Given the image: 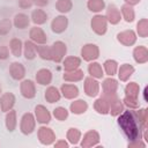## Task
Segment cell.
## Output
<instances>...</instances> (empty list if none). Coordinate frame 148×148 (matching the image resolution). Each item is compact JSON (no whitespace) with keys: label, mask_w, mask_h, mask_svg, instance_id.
<instances>
[{"label":"cell","mask_w":148,"mask_h":148,"mask_svg":"<svg viewBox=\"0 0 148 148\" xmlns=\"http://www.w3.org/2000/svg\"><path fill=\"white\" fill-rule=\"evenodd\" d=\"M118 124L123 128L125 134L128 136V139H131V140L138 139L139 130H138L136 120L132 112H130V111L123 112L118 118Z\"/></svg>","instance_id":"obj_1"},{"label":"cell","mask_w":148,"mask_h":148,"mask_svg":"<svg viewBox=\"0 0 148 148\" xmlns=\"http://www.w3.org/2000/svg\"><path fill=\"white\" fill-rule=\"evenodd\" d=\"M66 44L58 40L56 43H53V45L51 46V60H54L56 62H60L65 54H66Z\"/></svg>","instance_id":"obj_2"},{"label":"cell","mask_w":148,"mask_h":148,"mask_svg":"<svg viewBox=\"0 0 148 148\" xmlns=\"http://www.w3.org/2000/svg\"><path fill=\"white\" fill-rule=\"evenodd\" d=\"M106 25H108V20L105 16L96 15L91 20V28L97 35H104L106 31Z\"/></svg>","instance_id":"obj_3"},{"label":"cell","mask_w":148,"mask_h":148,"mask_svg":"<svg viewBox=\"0 0 148 148\" xmlns=\"http://www.w3.org/2000/svg\"><path fill=\"white\" fill-rule=\"evenodd\" d=\"M81 56L84 60L91 61V60H95L98 58L99 50H98L97 45H95V44H86L81 50Z\"/></svg>","instance_id":"obj_4"},{"label":"cell","mask_w":148,"mask_h":148,"mask_svg":"<svg viewBox=\"0 0 148 148\" xmlns=\"http://www.w3.org/2000/svg\"><path fill=\"white\" fill-rule=\"evenodd\" d=\"M20 128H21V132L23 134H30L35 130V118L31 113H24L23 114V117L21 119Z\"/></svg>","instance_id":"obj_5"},{"label":"cell","mask_w":148,"mask_h":148,"mask_svg":"<svg viewBox=\"0 0 148 148\" xmlns=\"http://www.w3.org/2000/svg\"><path fill=\"white\" fill-rule=\"evenodd\" d=\"M83 87H84V92L89 97H95L99 92V84L92 76L91 77H87L84 80V86Z\"/></svg>","instance_id":"obj_6"},{"label":"cell","mask_w":148,"mask_h":148,"mask_svg":"<svg viewBox=\"0 0 148 148\" xmlns=\"http://www.w3.org/2000/svg\"><path fill=\"white\" fill-rule=\"evenodd\" d=\"M67 24H68V20L66 16H57L53 18L52 23H51V28H52V31L56 32V34H61L62 31L66 30L67 28Z\"/></svg>","instance_id":"obj_7"},{"label":"cell","mask_w":148,"mask_h":148,"mask_svg":"<svg viewBox=\"0 0 148 148\" xmlns=\"http://www.w3.org/2000/svg\"><path fill=\"white\" fill-rule=\"evenodd\" d=\"M21 94L25 98H32L36 95V87L31 80H24L21 83Z\"/></svg>","instance_id":"obj_8"},{"label":"cell","mask_w":148,"mask_h":148,"mask_svg":"<svg viewBox=\"0 0 148 148\" xmlns=\"http://www.w3.org/2000/svg\"><path fill=\"white\" fill-rule=\"evenodd\" d=\"M15 104V96L12 92H5L0 98V109L3 112L12 110L13 105Z\"/></svg>","instance_id":"obj_9"},{"label":"cell","mask_w":148,"mask_h":148,"mask_svg":"<svg viewBox=\"0 0 148 148\" xmlns=\"http://www.w3.org/2000/svg\"><path fill=\"white\" fill-rule=\"evenodd\" d=\"M9 74L14 80H21L25 75V68L22 64L14 61L9 67Z\"/></svg>","instance_id":"obj_10"},{"label":"cell","mask_w":148,"mask_h":148,"mask_svg":"<svg viewBox=\"0 0 148 148\" xmlns=\"http://www.w3.org/2000/svg\"><path fill=\"white\" fill-rule=\"evenodd\" d=\"M117 38L121 44H124L126 46L133 45L135 43V40H136V36H135L134 31H132V30H126V31L119 32L117 35Z\"/></svg>","instance_id":"obj_11"},{"label":"cell","mask_w":148,"mask_h":148,"mask_svg":"<svg viewBox=\"0 0 148 148\" xmlns=\"http://www.w3.org/2000/svg\"><path fill=\"white\" fill-rule=\"evenodd\" d=\"M38 138H39V140H40V142L43 145H50L56 139L54 133L52 132V130L51 128H47V127H40L39 128V131H38Z\"/></svg>","instance_id":"obj_12"},{"label":"cell","mask_w":148,"mask_h":148,"mask_svg":"<svg viewBox=\"0 0 148 148\" xmlns=\"http://www.w3.org/2000/svg\"><path fill=\"white\" fill-rule=\"evenodd\" d=\"M31 40L36 42L37 44H45L47 38H46V35L44 32V30L39 27H34L31 30H30V34H29Z\"/></svg>","instance_id":"obj_13"},{"label":"cell","mask_w":148,"mask_h":148,"mask_svg":"<svg viewBox=\"0 0 148 148\" xmlns=\"http://www.w3.org/2000/svg\"><path fill=\"white\" fill-rule=\"evenodd\" d=\"M36 81L42 86L50 84L52 81V73L47 68H42L36 73Z\"/></svg>","instance_id":"obj_14"},{"label":"cell","mask_w":148,"mask_h":148,"mask_svg":"<svg viewBox=\"0 0 148 148\" xmlns=\"http://www.w3.org/2000/svg\"><path fill=\"white\" fill-rule=\"evenodd\" d=\"M36 118H37V121L40 123V124H47L50 120H51V114L49 112V110L43 106V105H37L36 109Z\"/></svg>","instance_id":"obj_15"},{"label":"cell","mask_w":148,"mask_h":148,"mask_svg":"<svg viewBox=\"0 0 148 148\" xmlns=\"http://www.w3.org/2000/svg\"><path fill=\"white\" fill-rule=\"evenodd\" d=\"M98 139H99L98 133L95 132V131H90V132L86 133V135L83 136V140H82L81 146H84V147L95 146V145L98 142Z\"/></svg>","instance_id":"obj_16"},{"label":"cell","mask_w":148,"mask_h":148,"mask_svg":"<svg viewBox=\"0 0 148 148\" xmlns=\"http://www.w3.org/2000/svg\"><path fill=\"white\" fill-rule=\"evenodd\" d=\"M120 12H119V9L116 7V6H109V8H108V13H106V18H108V21L109 22H111L112 24H117L119 21H120Z\"/></svg>","instance_id":"obj_17"},{"label":"cell","mask_w":148,"mask_h":148,"mask_svg":"<svg viewBox=\"0 0 148 148\" xmlns=\"http://www.w3.org/2000/svg\"><path fill=\"white\" fill-rule=\"evenodd\" d=\"M133 56H134V59H135L136 62L143 64L148 59V51H147V49L145 46H138V47L134 49Z\"/></svg>","instance_id":"obj_18"},{"label":"cell","mask_w":148,"mask_h":148,"mask_svg":"<svg viewBox=\"0 0 148 148\" xmlns=\"http://www.w3.org/2000/svg\"><path fill=\"white\" fill-rule=\"evenodd\" d=\"M80 65H81V59L77 57H67L64 60V68L66 72L76 69Z\"/></svg>","instance_id":"obj_19"},{"label":"cell","mask_w":148,"mask_h":148,"mask_svg":"<svg viewBox=\"0 0 148 148\" xmlns=\"http://www.w3.org/2000/svg\"><path fill=\"white\" fill-rule=\"evenodd\" d=\"M29 17L23 13H18L14 16V25L18 29H25L29 25Z\"/></svg>","instance_id":"obj_20"},{"label":"cell","mask_w":148,"mask_h":148,"mask_svg":"<svg viewBox=\"0 0 148 148\" xmlns=\"http://www.w3.org/2000/svg\"><path fill=\"white\" fill-rule=\"evenodd\" d=\"M61 92L66 98H74L79 95V89L74 84H62Z\"/></svg>","instance_id":"obj_21"},{"label":"cell","mask_w":148,"mask_h":148,"mask_svg":"<svg viewBox=\"0 0 148 148\" xmlns=\"http://www.w3.org/2000/svg\"><path fill=\"white\" fill-rule=\"evenodd\" d=\"M87 109H88V104L86 101H82V99H77L71 104V111L75 114L84 113L87 111Z\"/></svg>","instance_id":"obj_22"},{"label":"cell","mask_w":148,"mask_h":148,"mask_svg":"<svg viewBox=\"0 0 148 148\" xmlns=\"http://www.w3.org/2000/svg\"><path fill=\"white\" fill-rule=\"evenodd\" d=\"M24 57L25 59L28 60H32L36 56H37V50H36V45L30 42V40H27L24 43Z\"/></svg>","instance_id":"obj_23"},{"label":"cell","mask_w":148,"mask_h":148,"mask_svg":"<svg viewBox=\"0 0 148 148\" xmlns=\"http://www.w3.org/2000/svg\"><path fill=\"white\" fill-rule=\"evenodd\" d=\"M31 18L35 24H43L47 20V14L43 9H35L31 13Z\"/></svg>","instance_id":"obj_24"},{"label":"cell","mask_w":148,"mask_h":148,"mask_svg":"<svg viewBox=\"0 0 148 148\" xmlns=\"http://www.w3.org/2000/svg\"><path fill=\"white\" fill-rule=\"evenodd\" d=\"M60 98V92L56 87H49L45 91V99L49 103H54L58 102Z\"/></svg>","instance_id":"obj_25"},{"label":"cell","mask_w":148,"mask_h":148,"mask_svg":"<svg viewBox=\"0 0 148 148\" xmlns=\"http://www.w3.org/2000/svg\"><path fill=\"white\" fill-rule=\"evenodd\" d=\"M94 108H95V110H96L98 113H103V114H105V113H108V112L110 111V104H109V102H108L104 97L98 98V99L95 102Z\"/></svg>","instance_id":"obj_26"},{"label":"cell","mask_w":148,"mask_h":148,"mask_svg":"<svg viewBox=\"0 0 148 148\" xmlns=\"http://www.w3.org/2000/svg\"><path fill=\"white\" fill-rule=\"evenodd\" d=\"M64 79L66 81H80L83 79V71L81 69H73V71H69V72H66L64 74Z\"/></svg>","instance_id":"obj_27"},{"label":"cell","mask_w":148,"mask_h":148,"mask_svg":"<svg viewBox=\"0 0 148 148\" xmlns=\"http://www.w3.org/2000/svg\"><path fill=\"white\" fill-rule=\"evenodd\" d=\"M88 72L92 77H96V79H101L104 75L103 74V68L98 62H91L88 66Z\"/></svg>","instance_id":"obj_28"},{"label":"cell","mask_w":148,"mask_h":148,"mask_svg":"<svg viewBox=\"0 0 148 148\" xmlns=\"http://www.w3.org/2000/svg\"><path fill=\"white\" fill-rule=\"evenodd\" d=\"M133 72H134V68L131 66V65H128V64H124V65H121L120 66V68H119V79L121 80V81H126L132 74H133Z\"/></svg>","instance_id":"obj_29"},{"label":"cell","mask_w":148,"mask_h":148,"mask_svg":"<svg viewBox=\"0 0 148 148\" xmlns=\"http://www.w3.org/2000/svg\"><path fill=\"white\" fill-rule=\"evenodd\" d=\"M117 87H118V83L113 79H106L102 84V88L105 94H114L117 90Z\"/></svg>","instance_id":"obj_30"},{"label":"cell","mask_w":148,"mask_h":148,"mask_svg":"<svg viewBox=\"0 0 148 148\" xmlns=\"http://www.w3.org/2000/svg\"><path fill=\"white\" fill-rule=\"evenodd\" d=\"M9 50L15 57H20L22 53V42L18 38H13L9 43Z\"/></svg>","instance_id":"obj_31"},{"label":"cell","mask_w":148,"mask_h":148,"mask_svg":"<svg viewBox=\"0 0 148 148\" xmlns=\"http://www.w3.org/2000/svg\"><path fill=\"white\" fill-rule=\"evenodd\" d=\"M16 113L14 110H10L6 116V127L8 131H14L16 127Z\"/></svg>","instance_id":"obj_32"},{"label":"cell","mask_w":148,"mask_h":148,"mask_svg":"<svg viewBox=\"0 0 148 148\" xmlns=\"http://www.w3.org/2000/svg\"><path fill=\"white\" fill-rule=\"evenodd\" d=\"M36 50H37L38 56H39L42 59L51 60V47H50V46H46V45L40 44V45L36 46Z\"/></svg>","instance_id":"obj_33"},{"label":"cell","mask_w":148,"mask_h":148,"mask_svg":"<svg viewBox=\"0 0 148 148\" xmlns=\"http://www.w3.org/2000/svg\"><path fill=\"white\" fill-rule=\"evenodd\" d=\"M72 1L71 0H58L57 3H56V8L58 12L60 13H67L72 9Z\"/></svg>","instance_id":"obj_34"},{"label":"cell","mask_w":148,"mask_h":148,"mask_svg":"<svg viewBox=\"0 0 148 148\" xmlns=\"http://www.w3.org/2000/svg\"><path fill=\"white\" fill-rule=\"evenodd\" d=\"M121 14L126 22H132L134 20V10L130 5H124L121 7Z\"/></svg>","instance_id":"obj_35"},{"label":"cell","mask_w":148,"mask_h":148,"mask_svg":"<svg viewBox=\"0 0 148 148\" xmlns=\"http://www.w3.org/2000/svg\"><path fill=\"white\" fill-rule=\"evenodd\" d=\"M125 92H126V96L138 98V94H139V86H138L135 82H130V83L126 86V88H125Z\"/></svg>","instance_id":"obj_36"},{"label":"cell","mask_w":148,"mask_h":148,"mask_svg":"<svg viewBox=\"0 0 148 148\" xmlns=\"http://www.w3.org/2000/svg\"><path fill=\"white\" fill-rule=\"evenodd\" d=\"M87 6L91 12H101L102 9H104L105 3L103 0H89Z\"/></svg>","instance_id":"obj_37"},{"label":"cell","mask_w":148,"mask_h":148,"mask_svg":"<svg viewBox=\"0 0 148 148\" xmlns=\"http://www.w3.org/2000/svg\"><path fill=\"white\" fill-rule=\"evenodd\" d=\"M117 68H118V66H117V62H116L114 60L109 59V60H106V61L104 62V71H105L106 74L110 75V76H112V75L116 74Z\"/></svg>","instance_id":"obj_38"},{"label":"cell","mask_w":148,"mask_h":148,"mask_svg":"<svg viewBox=\"0 0 148 148\" xmlns=\"http://www.w3.org/2000/svg\"><path fill=\"white\" fill-rule=\"evenodd\" d=\"M80 136H81V133L76 128H69V131L67 132V139L69 140L71 143H74V145L77 143L80 140Z\"/></svg>","instance_id":"obj_39"},{"label":"cell","mask_w":148,"mask_h":148,"mask_svg":"<svg viewBox=\"0 0 148 148\" xmlns=\"http://www.w3.org/2000/svg\"><path fill=\"white\" fill-rule=\"evenodd\" d=\"M12 29V22L9 18H2L0 21V35L5 36L7 35Z\"/></svg>","instance_id":"obj_40"},{"label":"cell","mask_w":148,"mask_h":148,"mask_svg":"<svg viewBox=\"0 0 148 148\" xmlns=\"http://www.w3.org/2000/svg\"><path fill=\"white\" fill-rule=\"evenodd\" d=\"M53 116L58 120H65L67 118V116H68V111L62 106H58V108H56L53 110Z\"/></svg>","instance_id":"obj_41"},{"label":"cell","mask_w":148,"mask_h":148,"mask_svg":"<svg viewBox=\"0 0 148 148\" xmlns=\"http://www.w3.org/2000/svg\"><path fill=\"white\" fill-rule=\"evenodd\" d=\"M110 111L113 116H118L123 112V104L120 103L119 99H116L114 102H112L110 104Z\"/></svg>","instance_id":"obj_42"},{"label":"cell","mask_w":148,"mask_h":148,"mask_svg":"<svg viewBox=\"0 0 148 148\" xmlns=\"http://www.w3.org/2000/svg\"><path fill=\"white\" fill-rule=\"evenodd\" d=\"M138 32L141 37H146L148 34V28H147V20H141L138 23Z\"/></svg>","instance_id":"obj_43"},{"label":"cell","mask_w":148,"mask_h":148,"mask_svg":"<svg viewBox=\"0 0 148 148\" xmlns=\"http://www.w3.org/2000/svg\"><path fill=\"white\" fill-rule=\"evenodd\" d=\"M125 104L130 108H136L138 106V98H134V97H130V96H126L125 99H124Z\"/></svg>","instance_id":"obj_44"},{"label":"cell","mask_w":148,"mask_h":148,"mask_svg":"<svg viewBox=\"0 0 148 148\" xmlns=\"http://www.w3.org/2000/svg\"><path fill=\"white\" fill-rule=\"evenodd\" d=\"M9 57V50L5 45H0V60H6Z\"/></svg>","instance_id":"obj_45"},{"label":"cell","mask_w":148,"mask_h":148,"mask_svg":"<svg viewBox=\"0 0 148 148\" xmlns=\"http://www.w3.org/2000/svg\"><path fill=\"white\" fill-rule=\"evenodd\" d=\"M34 3V0H18V5L21 8H29Z\"/></svg>","instance_id":"obj_46"},{"label":"cell","mask_w":148,"mask_h":148,"mask_svg":"<svg viewBox=\"0 0 148 148\" xmlns=\"http://www.w3.org/2000/svg\"><path fill=\"white\" fill-rule=\"evenodd\" d=\"M47 2H49V0H34V3L37 6H40V7L47 5Z\"/></svg>","instance_id":"obj_47"},{"label":"cell","mask_w":148,"mask_h":148,"mask_svg":"<svg viewBox=\"0 0 148 148\" xmlns=\"http://www.w3.org/2000/svg\"><path fill=\"white\" fill-rule=\"evenodd\" d=\"M130 6H132V5H136L138 2H140V0H125Z\"/></svg>","instance_id":"obj_48"},{"label":"cell","mask_w":148,"mask_h":148,"mask_svg":"<svg viewBox=\"0 0 148 148\" xmlns=\"http://www.w3.org/2000/svg\"><path fill=\"white\" fill-rule=\"evenodd\" d=\"M54 146H57V147H58V146H64V147H67L68 145H67L65 141H59V142H58V143H56Z\"/></svg>","instance_id":"obj_49"},{"label":"cell","mask_w":148,"mask_h":148,"mask_svg":"<svg viewBox=\"0 0 148 148\" xmlns=\"http://www.w3.org/2000/svg\"><path fill=\"white\" fill-rule=\"evenodd\" d=\"M0 92H1V88H0Z\"/></svg>","instance_id":"obj_50"}]
</instances>
